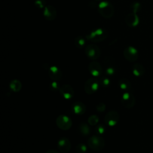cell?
Returning <instances> with one entry per match:
<instances>
[{"mask_svg": "<svg viewBox=\"0 0 153 153\" xmlns=\"http://www.w3.org/2000/svg\"><path fill=\"white\" fill-rule=\"evenodd\" d=\"M108 36V32L106 29L103 28H97L93 29L87 36V39L93 42H99L104 41Z\"/></svg>", "mask_w": 153, "mask_h": 153, "instance_id": "6da1fadb", "label": "cell"}, {"mask_svg": "<svg viewBox=\"0 0 153 153\" xmlns=\"http://www.w3.org/2000/svg\"><path fill=\"white\" fill-rule=\"evenodd\" d=\"M98 11L99 14L105 19H110L114 13V7L108 1H101L98 5Z\"/></svg>", "mask_w": 153, "mask_h": 153, "instance_id": "7a4b0ae2", "label": "cell"}, {"mask_svg": "<svg viewBox=\"0 0 153 153\" xmlns=\"http://www.w3.org/2000/svg\"><path fill=\"white\" fill-rule=\"evenodd\" d=\"M88 145L93 151H99L102 150L105 146L104 139L99 136H92L88 140Z\"/></svg>", "mask_w": 153, "mask_h": 153, "instance_id": "3957f363", "label": "cell"}, {"mask_svg": "<svg viewBox=\"0 0 153 153\" xmlns=\"http://www.w3.org/2000/svg\"><path fill=\"white\" fill-rule=\"evenodd\" d=\"M56 123L58 128L62 130H69L72 125V122L71 118L65 115H60L58 116L56 118Z\"/></svg>", "mask_w": 153, "mask_h": 153, "instance_id": "277c9868", "label": "cell"}, {"mask_svg": "<svg viewBox=\"0 0 153 153\" xmlns=\"http://www.w3.org/2000/svg\"><path fill=\"white\" fill-rule=\"evenodd\" d=\"M85 53L89 59L91 60H96L100 56V50L96 44H91L85 47Z\"/></svg>", "mask_w": 153, "mask_h": 153, "instance_id": "5b68a950", "label": "cell"}, {"mask_svg": "<svg viewBox=\"0 0 153 153\" xmlns=\"http://www.w3.org/2000/svg\"><path fill=\"white\" fill-rule=\"evenodd\" d=\"M99 80L94 78H91L86 81L84 85V90L86 93L91 94L96 92L99 88Z\"/></svg>", "mask_w": 153, "mask_h": 153, "instance_id": "8992f818", "label": "cell"}, {"mask_svg": "<svg viewBox=\"0 0 153 153\" xmlns=\"http://www.w3.org/2000/svg\"><path fill=\"white\" fill-rule=\"evenodd\" d=\"M120 120V115L116 111H110L105 116L104 121L105 123L111 127L115 126Z\"/></svg>", "mask_w": 153, "mask_h": 153, "instance_id": "52a82bcc", "label": "cell"}, {"mask_svg": "<svg viewBox=\"0 0 153 153\" xmlns=\"http://www.w3.org/2000/svg\"><path fill=\"white\" fill-rule=\"evenodd\" d=\"M123 56L126 60L130 62H134L138 59L139 53L137 50L134 47L128 46L124 48Z\"/></svg>", "mask_w": 153, "mask_h": 153, "instance_id": "ba28073f", "label": "cell"}, {"mask_svg": "<svg viewBox=\"0 0 153 153\" xmlns=\"http://www.w3.org/2000/svg\"><path fill=\"white\" fill-rule=\"evenodd\" d=\"M121 102L125 108H131L135 104V98L131 93L126 92L121 96Z\"/></svg>", "mask_w": 153, "mask_h": 153, "instance_id": "9c48e42d", "label": "cell"}, {"mask_svg": "<svg viewBox=\"0 0 153 153\" xmlns=\"http://www.w3.org/2000/svg\"><path fill=\"white\" fill-rule=\"evenodd\" d=\"M59 91L61 96L65 99H71L75 94L73 87L69 84L62 85L60 88Z\"/></svg>", "mask_w": 153, "mask_h": 153, "instance_id": "30bf717a", "label": "cell"}, {"mask_svg": "<svg viewBox=\"0 0 153 153\" xmlns=\"http://www.w3.org/2000/svg\"><path fill=\"white\" fill-rule=\"evenodd\" d=\"M43 15L46 20L52 21L55 19L57 16V11L54 6L48 5L44 8Z\"/></svg>", "mask_w": 153, "mask_h": 153, "instance_id": "8fae6325", "label": "cell"}, {"mask_svg": "<svg viewBox=\"0 0 153 153\" xmlns=\"http://www.w3.org/2000/svg\"><path fill=\"white\" fill-rule=\"evenodd\" d=\"M57 148L63 153H66L69 151L71 148V143L70 140L65 137L60 138L57 142Z\"/></svg>", "mask_w": 153, "mask_h": 153, "instance_id": "7c38bea8", "label": "cell"}, {"mask_svg": "<svg viewBox=\"0 0 153 153\" xmlns=\"http://www.w3.org/2000/svg\"><path fill=\"white\" fill-rule=\"evenodd\" d=\"M125 22L127 26L130 27H134L139 23V18L136 13H131L127 15L125 19Z\"/></svg>", "mask_w": 153, "mask_h": 153, "instance_id": "4fadbf2b", "label": "cell"}, {"mask_svg": "<svg viewBox=\"0 0 153 153\" xmlns=\"http://www.w3.org/2000/svg\"><path fill=\"white\" fill-rule=\"evenodd\" d=\"M88 71L90 73L94 76H98L102 74V69L100 64L96 62L93 61L88 65Z\"/></svg>", "mask_w": 153, "mask_h": 153, "instance_id": "5bb4252c", "label": "cell"}, {"mask_svg": "<svg viewBox=\"0 0 153 153\" xmlns=\"http://www.w3.org/2000/svg\"><path fill=\"white\" fill-rule=\"evenodd\" d=\"M48 73L50 78L54 81H59L62 76V73L61 70L57 66H53L49 68Z\"/></svg>", "mask_w": 153, "mask_h": 153, "instance_id": "9a60e30c", "label": "cell"}, {"mask_svg": "<svg viewBox=\"0 0 153 153\" xmlns=\"http://www.w3.org/2000/svg\"><path fill=\"white\" fill-rule=\"evenodd\" d=\"M72 111L77 115H82L86 111L85 105L81 102H76L72 105Z\"/></svg>", "mask_w": 153, "mask_h": 153, "instance_id": "2e32d148", "label": "cell"}, {"mask_svg": "<svg viewBox=\"0 0 153 153\" xmlns=\"http://www.w3.org/2000/svg\"><path fill=\"white\" fill-rule=\"evenodd\" d=\"M145 72L143 66L140 63H136L133 66L132 72L136 76H142Z\"/></svg>", "mask_w": 153, "mask_h": 153, "instance_id": "e0dca14e", "label": "cell"}, {"mask_svg": "<svg viewBox=\"0 0 153 153\" xmlns=\"http://www.w3.org/2000/svg\"><path fill=\"white\" fill-rule=\"evenodd\" d=\"M10 89L14 91V92H18L19 91L22 87V85L21 82L16 79H13L12 81H11V82H10Z\"/></svg>", "mask_w": 153, "mask_h": 153, "instance_id": "ac0fdd59", "label": "cell"}, {"mask_svg": "<svg viewBox=\"0 0 153 153\" xmlns=\"http://www.w3.org/2000/svg\"><path fill=\"white\" fill-rule=\"evenodd\" d=\"M118 85L120 88L124 90H129L131 87L130 82L126 78L120 79L118 81Z\"/></svg>", "mask_w": 153, "mask_h": 153, "instance_id": "d6986e66", "label": "cell"}, {"mask_svg": "<svg viewBox=\"0 0 153 153\" xmlns=\"http://www.w3.org/2000/svg\"><path fill=\"white\" fill-rule=\"evenodd\" d=\"M79 128V131L84 136H87L90 133V128L88 125L85 122H82L80 124Z\"/></svg>", "mask_w": 153, "mask_h": 153, "instance_id": "ffe728a7", "label": "cell"}, {"mask_svg": "<svg viewBox=\"0 0 153 153\" xmlns=\"http://www.w3.org/2000/svg\"><path fill=\"white\" fill-rule=\"evenodd\" d=\"M74 44L78 48H81L85 44V39L82 36H78L74 39Z\"/></svg>", "mask_w": 153, "mask_h": 153, "instance_id": "44dd1931", "label": "cell"}, {"mask_svg": "<svg viewBox=\"0 0 153 153\" xmlns=\"http://www.w3.org/2000/svg\"><path fill=\"white\" fill-rule=\"evenodd\" d=\"M99 120V118L97 115H91L88 117L87 122H88L89 125L93 126H95L96 124H97L98 123Z\"/></svg>", "mask_w": 153, "mask_h": 153, "instance_id": "7402d4cb", "label": "cell"}, {"mask_svg": "<svg viewBox=\"0 0 153 153\" xmlns=\"http://www.w3.org/2000/svg\"><path fill=\"white\" fill-rule=\"evenodd\" d=\"M99 85H100L102 87L106 88L108 87L109 85L110 84V80L106 76H101L99 78Z\"/></svg>", "mask_w": 153, "mask_h": 153, "instance_id": "603a6c76", "label": "cell"}, {"mask_svg": "<svg viewBox=\"0 0 153 153\" xmlns=\"http://www.w3.org/2000/svg\"><path fill=\"white\" fill-rule=\"evenodd\" d=\"M130 8L131 9L132 13H137L141 10V5L138 2H134L131 5Z\"/></svg>", "mask_w": 153, "mask_h": 153, "instance_id": "cb8c5ba5", "label": "cell"}, {"mask_svg": "<svg viewBox=\"0 0 153 153\" xmlns=\"http://www.w3.org/2000/svg\"><path fill=\"white\" fill-rule=\"evenodd\" d=\"M87 151V146L83 143H79L76 146V152L77 153H85Z\"/></svg>", "mask_w": 153, "mask_h": 153, "instance_id": "d4e9b609", "label": "cell"}, {"mask_svg": "<svg viewBox=\"0 0 153 153\" xmlns=\"http://www.w3.org/2000/svg\"><path fill=\"white\" fill-rule=\"evenodd\" d=\"M34 4L36 7L39 9L43 8L46 6L45 0H35L34 1Z\"/></svg>", "mask_w": 153, "mask_h": 153, "instance_id": "484cf974", "label": "cell"}, {"mask_svg": "<svg viewBox=\"0 0 153 153\" xmlns=\"http://www.w3.org/2000/svg\"><path fill=\"white\" fill-rule=\"evenodd\" d=\"M60 88V87L59 83L57 82V81H54L50 84V88L53 91H56L57 90H59Z\"/></svg>", "mask_w": 153, "mask_h": 153, "instance_id": "4316f807", "label": "cell"}, {"mask_svg": "<svg viewBox=\"0 0 153 153\" xmlns=\"http://www.w3.org/2000/svg\"><path fill=\"white\" fill-rule=\"evenodd\" d=\"M96 109L99 112H103L106 109V105L103 102H100L96 105Z\"/></svg>", "mask_w": 153, "mask_h": 153, "instance_id": "83f0119b", "label": "cell"}, {"mask_svg": "<svg viewBox=\"0 0 153 153\" xmlns=\"http://www.w3.org/2000/svg\"><path fill=\"white\" fill-rule=\"evenodd\" d=\"M105 130H106L105 127L102 124H100L96 127V131L98 134H103L105 131Z\"/></svg>", "mask_w": 153, "mask_h": 153, "instance_id": "f1b7e54d", "label": "cell"}, {"mask_svg": "<svg viewBox=\"0 0 153 153\" xmlns=\"http://www.w3.org/2000/svg\"><path fill=\"white\" fill-rule=\"evenodd\" d=\"M105 73L108 75H112L115 73V69L112 67H108L105 70Z\"/></svg>", "mask_w": 153, "mask_h": 153, "instance_id": "f546056e", "label": "cell"}, {"mask_svg": "<svg viewBox=\"0 0 153 153\" xmlns=\"http://www.w3.org/2000/svg\"><path fill=\"white\" fill-rule=\"evenodd\" d=\"M45 153H60V152L59 151L54 150V149H50V150L47 151Z\"/></svg>", "mask_w": 153, "mask_h": 153, "instance_id": "4dcf8cb0", "label": "cell"}, {"mask_svg": "<svg viewBox=\"0 0 153 153\" xmlns=\"http://www.w3.org/2000/svg\"><path fill=\"white\" fill-rule=\"evenodd\" d=\"M95 1H102V0H95Z\"/></svg>", "mask_w": 153, "mask_h": 153, "instance_id": "1f68e13d", "label": "cell"}]
</instances>
